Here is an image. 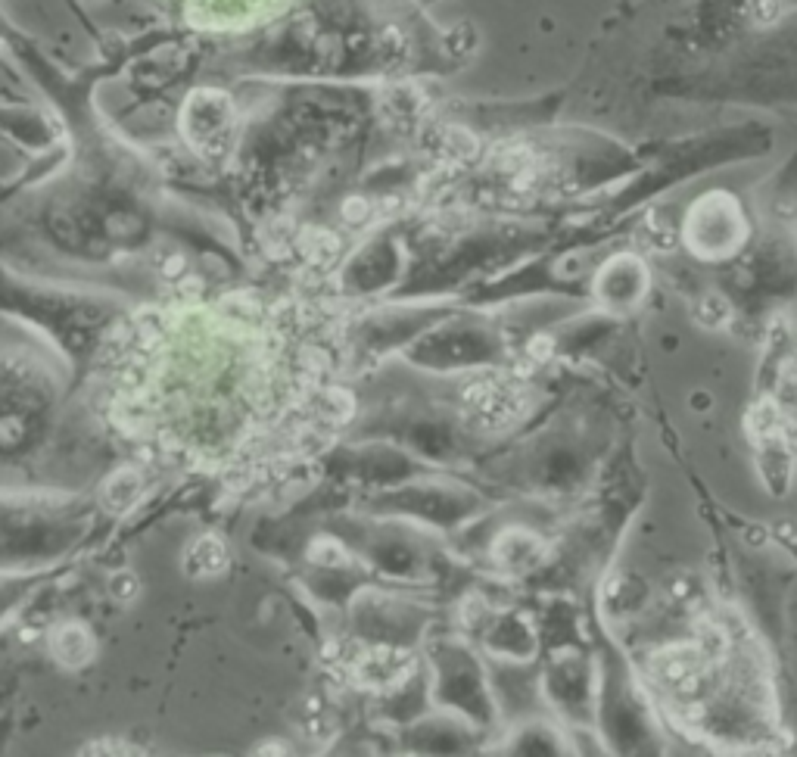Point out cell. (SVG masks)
<instances>
[{"instance_id": "obj_5", "label": "cell", "mask_w": 797, "mask_h": 757, "mask_svg": "<svg viewBox=\"0 0 797 757\" xmlns=\"http://www.w3.org/2000/svg\"><path fill=\"white\" fill-rule=\"evenodd\" d=\"M228 564H231V558H228L225 543H222V539H218V536L206 533V536L197 539L194 546H190V552H187V558H184V571H187L190 577L203 580V577H218V574H225V571H228Z\"/></svg>"}, {"instance_id": "obj_10", "label": "cell", "mask_w": 797, "mask_h": 757, "mask_svg": "<svg viewBox=\"0 0 797 757\" xmlns=\"http://www.w3.org/2000/svg\"><path fill=\"white\" fill-rule=\"evenodd\" d=\"M365 215H368V203H365V200H359V197L346 200V206H343V219H346V222L355 225V222H362Z\"/></svg>"}, {"instance_id": "obj_9", "label": "cell", "mask_w": 797, "mask_h": 757, "mask_svg": "<svg viewBox=\"0 0 797 757\" xmlns=\"http://www.w3.org/2000/svg\"><path fill=\"white\" fill-rule=\"evenodd\" d=\"M109 592H113V599H119V602H131V599H137V592H141V580H137L131 571H119V574H113V580H109Z\"/></svg>"}, {"instance_id": "obj_6", "label": "cell", "mask_w": 797, "mask_h": 757, "mask_svg": "<svg viewBox=\"0 0 797 757\" xmlns=\"http://www.w3.org/2000/svg\"><path fill=\"white\" fill-rule=\"evenodd\" d=\"M141 493H144V477L137 474V468H122L103 483L100 502L106 511H113V515H125V511L137 505Z\"/></svg>"}, {"instance_id": "obj_8", "label": "cell", "mask_w": 797, "mask_h": 757, "mask_svg": "<svg viewBox=\"0 0 797 757\" xmlns=\"http://www.w3.org/2000/svg\"><path fill=\"white\" fill-rule=\"evenodd\" d=\"M309 558H312L318 567H337V564L346 561V552H343V543H337V539L321 536V539H315V543H312Z\"/></svg>"}, {"instance_id": "obj_1", "label": "cell", "mask_w": 797, "mask_h": 757, "mask_svg": "<svg viewBox=\"0 0 797 757\" xmlns=\"http://www.w3.org/2000/svg\"><path fill=\"white\" fill-rule=\"evenodd\" d=\"M682 237L701 259H726L741 250L748 237V222L741 203L726 191H710L692 203L685 215Z\"/></svg>"}, {"instance_id": "obj_4", "label": "cell", "mask_w": 797, "mask_h": 757, "mask_svg": "<svg viewBox=\"0 0 797 757\" xmlns=\"http://www.w3.org/2000/svg\"><path fill=\"white\" fill-rule=\"evenodd\" d=\"M492 552H496V561L502 567H508V571H527V567L542 561L545 543L536 533L514 527V530H505L496 539V549H492Z\"/></svg>"}, {"instance_id": "obj_2", "label": "cell", "mask_w": 797, "mask_h": 757, "mask_svg": "<svg viewBox=\"0 0 797 757\" xmlns=\"http://www.w3.org/2000/svg\"><path fill=\"white\" fill-rule=\"evenodd\" d=\"M648 287V272L639 256H614L604 262L601 275L595 278V293L608 309H632Z\"/></svg>"}, {"instance_id": "obj_7", "label": "cell", "mask_w": 797, "mask_h": 757, "mask_svg": "<svg viewBox=\"0 0 797 757\" xmlns=\"http://www.w3.org/2000/svg\"><path fill=\"white\" fill-rule=\"evenodd\" d=\"M698 321L710 331H723L729 328L732 321V303L726 300L723 293H704L698 303Z\"/></svg>"}, {"instance_id": "obj_3", "label": "cell", "mask_w": 797, "mask_h": 757, "mask_svg": "<svg viewBox=\"0 0 797 757\" xmlns=\"http://www.w3.org/2000/svg\"><path fill=\"white\" fill-rule=\"evenodd\" d=\"M94 633L81 624H63L50 633V655L66 670H81L94 658Z\"/></svg>"}]
</instances>
